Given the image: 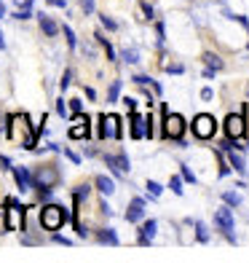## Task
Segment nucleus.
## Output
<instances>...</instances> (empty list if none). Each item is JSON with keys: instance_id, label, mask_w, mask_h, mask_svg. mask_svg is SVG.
<instances>
[{"instance_id": "nucleus-1", "label": "nucleus", "mask_w": 249, "mask_h": 263, "mask_svg": "<svg viewBox=\"0 0 249 263\" xmlns=\"http://www.w3.org/2000/svg\"><path fill=\"white\" fill-rule=\"evenodd\" d=\"M32 180H35L38 194H40L43 199H49V196H51V188L59 183V172H56L54 164H43V166H38V170H35Z\"/></svg>"}, {"instance_id": "nucleus-2", "label": "nucleus", "mask_w": 249, "mask_h": 263, "mask_svg": "<svg viewBox=\"0 0 249 263\" xmlns=\"http://www.w3.org/2000/svg\"><path fill=\"white\" fill-rule=\"evenodd\" d=\"M8 137H11V140H16V142H22V148H27V151L35 148V137L27 132V116H25V113H22V116H11Z\"/></svg>"}, {"instance_id": "nucleus-3", "label": "nucleus", "mask_w": 249, "mask_h": 263, "mask_svg": "<svg viewBox=\"0 0 249 263\" xmlns=\"http://www.w3.org/2000/svg\"><path fill=\"white\" fill-rule=\"evenodd\" d=\"M67 218H70V215L59 207V204H49V207L40 210V223H43L46 231H59V229L67 223Z\"/></svg>"}, {"instance_id": "nucleus-4", "label": "nucleus", "mask_w": 249, "mask_h": 263, "mask_svg": "<svg viewBox=\"0 0 249 263\" xmlns=\"http://www.w3.org/2000/svg\"><path fill=\"white\" fill-rule=\"evenodd\" d=\"M193 135L198 140H212L215 137V132H217V121H215V116H209V113H201L193 118Z\"/></svg>"}, {"instance_id": "nucleus-5", "label": "nucleus", "mask_w": 249, "mask_h": 263, "mask_svg": "<svg viewBox=\"0 0 249 263\" xmlns=\"http://www.w3.org/2000/svg\"><path fill=\"white\" fill-rule=\"evenodd\" d=\"M99 137L102 140H118L121 137V118L118 116H108L105 113L102 118H99Z\"/></svg>"}, {"instance_id": "nucleus-6", "label": "nucleus", "mask_w": 249, "mask_h": 263, "mask_svg": "<svg viewBox=\"0 0 249 263\" xmlns=\"http://www.w3.org/2000/svg\"><path fill=\"white\" fill-rule=\"evenodd\" d=\"M182 132H185V118L177 116V113H166V118H163V135L172 137V140H180Z\"/></svg>"}, {"instance_id": "nucleus-7", "label": "nucleus", "mask_w": 249, "mask_h": 263, "mask_svg": "<svg viewBox=\"0 0 249 263\" xmlns=\"http://www.w3.org/2000/svg\"><path fill=\"white\" fill-rule=\"evenodd\" d=\"M215 223H217V229L228 236V242H236V236H233V212L228 207H220L215 212Z\"/></svg>"}, {"instance_id": "nucleus-8", "label": "nucleus", "mask_w": 249, "mask_h": 263, "mask_svg": "<svg viewBox=\"0 0 249 263\" xmlns=\"http://www.w3.org/2000/svg\"><path fill=\"white\" fill-rule=\"evenodd\" d=\"M225 132H228V137H231V140H241V137H244V132H246L244 116L231 113L228 118H225Z\"/></svg>"}, {"instance_id": "nucleus-9", "label": "nucleus", "mask_w": 249, "mask_h": 263, "mask_svg": "<svg viewBox=\"0 0 249 263\" xmlns=\"http://www.w3.org/2000/svg\"><path fill=\"white\" fill-rule=\"evenodd\" d=\"M148 124H150L148 116H139L137 110H132V137L134 140H142V137H150L153 135V129Z\"/></svg>"}, {"instance_id": "nucleus-10", "label": "nucleus", "mask_w": 249, "mask_h": 263, "mask_svg": "<svg viewBox=\"0 0 249 263\" xmlns=\"http://www.w3.org/2000/svg\"><path fill=\"white\" fill-rule=\"evenodd\" d=\"M22 226H25V212H22V207L16 204L14 199H8V223H6V229L8 231H19Z\"/></svg>"}, {"instance_id": "nucleus-11", "label": "nucleus", "mask_w": 249, "mask_h": 263, "mask_svg": "<svg viewBox=\"0 0 249 263\" xmlns=\"http://www.w3.org/2000/svg\"><path fill=\"white\" fill-rule=\"evenodd\" d=\"M142 218H145V199H132V204H129V210H126V220L129 223H139Z\"/></svg>"}, {"instance_id": "nucleus-12", "label": "nucleus", "mask_w": 249, "mask_h": 263, "mask_svg": "<svg viewBox=\"0 0 249 263\" xmlns=\"http://www.w3.org/2000/svg\"><path fill=\"white\" fill-rule=\"evenodd\" d=\"M14 177H16V185H19V191L25 194V191H30L32 188V175L25 170V166H14Z\"/></svg>"}, {"instance_id": "nucleus-13", "label": "nucleus", "mask_w": 249, "mask_h": 263, "mask_svg": "<svg viewBox=\"0 0 249 263\" xmlns=\"http://www.w3.org/2000/svg\"><path fill=\"white\" fill-rule=\"evenodd\" d=\"M105 161H108V166H110L113 172H129L126 153H118V156H105Z\"/></svg>"}, {"instance_id": "nucleus-14", "label": "nucleus", "mask_w": 249, "mask_h": 263, "mask_svg": "<svg viewBox=\"0 0 249 263\" xmlns=\"http://www.w3.org/2000/svg\"><path fill=\"white\" fill-rule=\"evenodd\" d=\"M38 19H40V30L49 35V38H56V35H59V25H56V22L49 14H40Z\"/></svg>"}, {"instance_id": "nucleus-15", "label": "nucleus", "mask_w": 249, "mask_h": 263, "mask_svg": "<svg viewBox=\"0 0 249 263\" xmlns=\"http://www.w3.org/2000/svg\"><path fill=\"white\" fill-rule=\"evenodd\" d=\"M156 229H158L156 220H148L145 226H142L139 229V245H150V239L156 236Z\"/></svg>"}, {"instance_id": "nucleus-16", "label": "nucleus", "mask_w": 249, "mask_h": 263, "mask_svg": "<svg viewBox=\"0 0 249 263\" xmlns=\"http://www.w3.org/2000/svg\"><path fill=\"white\" fill-rule=\"evenodd\" d=\"M70 137H73V140L89 137V118H78V124L70 126Z\"/></svg>"}, {"instance_id": "nucleus-17", "label": "nucleus", "mask_w": 249, "mask_h": 263, "mask_svg": "<svg viewBox=\"0 0 249 263\" xmlns=\"http://www.w3.org/2000/svg\"><path fill=\"white\" fill-rule=\"evenodd\" d=\"M97 188L102 191V194H105V196H110V194H113V191H115V183L110 180V177H108V175H97Z\"/></svg>"}, {"instance_id": "nucleus-18", "label": "nucleus", "mask_w": 249, "mask_h": 263, "mask_svg": "<svg viewBox=\"0 0 249 263\" xmlns=\"http://www.w3.org/2000/svg\"><path fill=\"white\" fill-rule=\"evenodd\" d=\"M228 156H231V166H233L236 172H246V161H244V156H241V153H236V151L231 148V153H228Z\"/></svg>"}, {"instance_id": "nucleus-19", "label": "nucleus", "mask_w": 249, "mask_h": 263, "mask_svg": "<svg viewBox=\"0 0 249 263\" xmlns=\"http://www.w3.org/2000/svg\"><path fill=\"white\" fill-rule=\"evenodd\" d=\"M222 201H225L228 207H241V196L236 194V191H225V194H222Z\"/></svg>"}, {"instance_id": "nucleus-20", "label": "nucleus", "mask_w": 249, "mask_h": 263, "mask_svg": "<svg viewBox=\"0 0 249 263\" xmlns=\"http://www.w3.org/2000/svg\"><path fill=\"white\" fill-rule=\"evenodd\" d=\"M204 62L209 65V70H222V59H220L217 54H212V51L204 54Z\"/></svg>"}, {"instance_id": "nucleus-21", "label": "nucleus", "mask_w": 249, "mask_h": 263, "mask_svg": "<svg viewBox=\"0 0 249 263\" xmlns=\"http://www.w3.org/2000/svg\"><path fill=\"white\" fill-rule=\"evenodd\" d=\"M99 242L102 245H118V234L113 229H105V231H99Z\"/></svg>"}, {"instance_id": "nucleus-22", "label": "nucleus", "mask_w": 249, "mask_h": 263, "mask_svg": "<svg viewBox=\"0 0 249 263\" xmlns=\"http://www.w3.org/2000/svg\"><path fill=\"white\" fill-rule=\"evenodd\" d=\"M123 59H126L129 65H137L139 62V51L137 49H123Z\"/></svg>"}, {"instance_id": "nucleus-23", "label": "nucleus", "mask_w": 249, "mask_h": 263, "mask_svg": "<svg viewBox=\"0 0 249 263\" xmlns=\"http://www.w3.org/2000/svg\"><path fill=\"white\" fill-rule=\"evenodd\" d=\"M196 236H198V242H209V231H206V226L204 223H196Z\"/></svg>"}, {"instance_id": "nucleus-24", "label": "nucleus", "mask_w": 249, "mask_h": 263, "mask_svg": "<svg viewBox=\"0 0 249 263\" xmlns=\"http://www.w3.org/2000/svg\"><path fill=\"white\" fill-rule=\"evenodd\" d=\"M169 188L174 191V194H177V196H182V180H180V177H177V175H174V177H172V180H169Z\"/></svg>"}, {"instance_id": "nucleus-25", "label": "nucleus", "mask_w": 249, "mask_h": 263, "mask_svg": "<svg viewBox=\"0 0 249 263\" xmlns=\"http://www.w3.org/2000/svg\"><path fill=\"white\" fill-rule=\"evenodd\" d=\"M118 91H121V81H113L110 94H108V100H110V102H115V100H118Z\"/></svg>"}, {"instance_id": "nucleus-26", "label": "nucleus", "mask_w": 249, "mask_h": 263, "mask_svg": "<svg viewBox=\"0 0 249 263\" xmlns=\"http://www.w3.org/2000/svg\"><path fill=\"white\" fill-rule=\"evenodd\" d=\"M148 191H150V196H161V191H163V188H161L156 180H148Z\"/></svg>"}, {"instance_id": "nucleus-27", "label": "nucleus", "mask_w": 249, "mask_h": 263, "mask_svg": "<svg viewBox=\"0 0 249 263\" xmlns=\"http://www.w3.org/2000/svg\"><path fill=\"white\" fill-rule=\"evenodd\" d=\"M99 19H102V25H105V27H108V30H118V25H115V19H110L108 14H102Z\"/></svg>"}, {"instance_id": "nucleus-28", "label": "nucleus", "mask_w": 249, "mask_h": 263, "mask_svg": "<svg viewBox=\"0 0 249 263\" xmlns=\"http://www.w3.org/2000/svg\"><path fill=\"white\" fill-rule=\"evenodd\" d=\"M65 38H67V43H70V46H73V49H75V43H78V41H75V32L70 30V27H65Z\"/></svg>"}, {"instance_id": "nucleus-29", "label": "nucleus", "mask_w": 249, "mask_h": 263, "mask_svg": "<svg viewBox=\"0 0 249 263\" xmlns=\"http://www.w3.org/2000/svg\"><path fill=\"white\" fill-rule=\"evenodd\" d=\"M54 242H56V245H65V247H70V245H73V239H67V236H59V234H54Z\"/></svg>"}, {"instance_id": "nucleus-30", "label": "nucleus", "mask_w": 249, "mask_h": 263, "mask_svg": "<svg viewBox=\"0 0 249 263\" xmlns=\"http://www.w3.org/2000/svg\"><path fill=\"white\" fill-rule=\"evenodd\" d=\"M182 177H185V180H188V183H196V175H193L191 170H188V166H185V164H182Z\"/></svg>"}, {"instance_id": "nucleus-31", "label": "nucleus", "mask_w": 249, "mask_h": 263, "mask_svg": "<svg viewBox=\"0 0 249 263\" xmlns=\"http://www.w3.org/2000/svg\"><path fill=\"white\" fill-rule=\"evenodd\" d=\"M70 110L80 113V110H83V102H80V100H70Z\"/></svg>"}, {"instance_id": "nucleus-32", "label": "nucleus", "mask_w": 249, "mask_h": 263, "mask_svg": "<svg viewBox=\"0 0 249 263\" xmlns=\"http://www.w3.org/2000/svg\"><path fill=\"white\" fill-rule=\"evenodd\" d=\"M80 8L86 11V14H91V11H94V0H80Z\"/></svg>"}, {"instance_id": "nucleus-33", "label": "nucleus", "mask_w": 249, "mask_h": 263, "mask_svg": "<svg viewBox=\"0 0 249 263\" xmlns=\"http://www.w3.org/2000/svg\"><path fill=\"white\" fill-rule=\"evenodd\" d=\"M134 83H139V86H145V83H153V78H148V76H134Z\"/></svg>"}, {"instance_id": "nucleus-34", "label": "nucleus", "mask_w": 249, "mask_h": 263, "mask_svg": "<svg viewBox=\"0 0 249 263\" xmlns=\"http://www.w3.org/2000/svg\"><path fill=\"white\" fill-rule=\"evenodd\" d=\"M56 113H59V116H65V113H67V105H65V100H59V102H56Z\"/></svg>"}, {"instance_id": "nucleus-35", "label": "nucleus", "mask_w": 249, "mask_h": 263, "mask_svg": "<svg viewBox=\"0 0 249 263\" xmlns=\"http://www.w3.org/2000/svg\"><path fill=\"white\" fill-rule=\"evenodd\" d=\"M0 170H14V166H11V161H8L6 156H0Z\"/></svg>"}, {"instance_id": "nucleus-36", "label": "nucleus", "mask_w": 249, "mask_h": 263, "mask_svg": "<svg viewBox=\"0 0 249 263\" xmlns=\"http://www.w3.org/2000/svg\"><path fill=\"white\" fill-rule=\"evenodd\" d=\"M123 105L129 107V110H137V102H134L132 97H126V100H123Z\"/></svg>"}, {"instance_id": "nucleus-37", "label": "nucleus", "mask_w": 249, "mask_h": 263, "mask_svg": "<svg viewBox=\"0 0 249 263\" xmlns=\"http://www.w3.org/2000/svg\"><path fill=\"white\" fill-rule=\"evenodd\" d=\"M142 11H145V19H153V8L148 3H142Z\"/></svg>"}, {"instance_id": "nucleus-38", "label": "nucleus", "mask_w": 249, "mask_h": 263, "mask_svg": "<svg viewBox=\"0 0 249 263\" xmlns=\"http://www.w3.org/2000/svg\"><path fill=\"white\" fill-rule=\"evenodd\" d=\"M166 70H169V73H177V76H180V73H182V65H169Z\"/></svg>"}, {"instance_id": "nucleus-39", "label": "nucleus", "mask_w": 249, "mask_h": 263, "mask_svg": "<svg viewBox=\"0 0 249 263\" xmlns=\"http://www.w3.org/2000/svg\"><path fill=\"white\" fill-rule=\"evenodd\" d=\"M201 97H204V100H212V97H215V91H212V89H204V91H201Z\"/></svg>"}, {"instance_id": "nucleus-40", "label": "nucleus", "mask_w": 249, "mask_h": 263, "mask_svg": "<svg viewBox=\"0 0 249 263\" xmlns=\"http://www.w3.org/2000/svg\"><path fill=\"white\" fill-rule=\"evenodd\" d=\"M65 153H67V159H70V161H75V164H78V161H80V159H78V156H75V153H73V151H65Z\"/></svg>"}, {"instance_id": "nucleus-41", "label": "nucleus", "mask_w": 249, "mask_h": 263, "mask_svg": "<svg viewBox=\"0 0 249 263\" xmlns=\"http://www.w3.org/2000/svg\"><path fill=\"white\" fill-rule=\"evenodd\" d=\"M70 86V73H65V78H62V89H67Z\"/></svg>"}, {"instance_id": "nucleus-42", "label": "nucleus", "mask_w": 249, "mask_h": 263, "mask_svg": "<svg viewBox=\"0 0 249 263\" xmlns=\"http://www.w3.org/2000/svg\"><path fill=\"white\" fill-rule=\"evenodd\" d=\"M49 3H54V6H59V8H65V6H67L65 0H49Z\"/></svg>"}, {"instance_id": "nucleus-43", "label": "nucleus", "mask_w": 249, "mask_h": 263, "mask_svg": "<svg viewBox=\"0 0 249 263\" xmlns=\"http://www.w3.org/2000/svg\"><path fill=\"white\" fill-rule=\"evenodd\" d=\"M3 16H6V6H3V3H0V19H3Z\"/></svg>"}, {"instance_id": "nucleus-44", "label": "nucleus", "mask_w": 249, "mask_h": 263, "mask_svg": "<svg viewBox=\"0 0 249 263\" xmlns=\"http://www.w3.org/2000/svg\"><path fill=\"white\" fill-rule=\"evenodd\" d=\"M0 49H6V41H3V32H0Z\"/></svg>"}]
</instances>
